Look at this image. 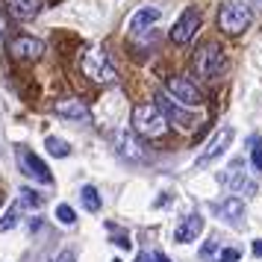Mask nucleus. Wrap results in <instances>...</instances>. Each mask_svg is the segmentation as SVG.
<instances>
[{"instance_id": "12", "label": "nucleus", "mask_w": 262, "mask_h": 262, "mask_svg": "<svg viewBox=\"0 0 262 262\" xmlns=\"http://www.w3.org/2000/svg\"><path fill=\"white\" fill-rule=\"evenodd\" d=\"M224 183L233 189V194H245V198H250V194H256V183L250 177H245V171H242V162H233V165L227 168L224 174Z\"/></svg>"}, {"instance_id": "11", "label": "nucleus", "mask_w": 262, "mask_h": 262, "mask_svg": "<svg viewBox=\"0 0 262 262\" xmlns=\"http://www.w3.org/2000/svg\"><path fill=\"white\" fill-rule=\"evenodd\" d=\"M53 112L59 115V118H68V121H80V124H92V109L85 106L83 100H77V97H65L59 100Z\"/></svg>"}, {"instance_id": "21", "label": "nucleus", "mask_w": 262, "mask_h": 262, "mask_svg": "<svg viewBox=\"0 0 262 262\" xmlns=\"http://www.w3.org/2000/svg\"><path fill=\"white\" fill-rule=\"evenodd\" d=\"M56 218H59V224H65V227H71L74 221H77V212H74L68 203H59L56 206Z\"/></svg>"}, {"instance_id": "19", "label": "nucleus", "mask_w": 262, "mask_h": 262, "mask_svg": "<svg viewBox=\"0 0 262 262\" xmlns=\"http://www.w3.org/2000/svg\"><path fill=\"white\" fill-rule=\"evenodd\" d=\"M18 218H21V203H15V206H9V209L3 212V218H0V233L15 230V227H18Z\"/></svg>"}, {"instance_id": "4", "label": "nucleus", "mask_w": 262, "mask_h": 262, "mask_svg": "<svg viewBox=\"0 0 262 262\" xmlns=\"http://www.w3.org/2000/svg\"><path fill=\"white\" fill-rule=\"evenodd\" d=\"M250 21H253L250 6L238 3V0L224 3V6H221V12H218V27L224 30L227 36H242V33L250 27Z\"/></svg>"}, {"instance_id": "22", "label": "nucleus", "mask_w": 262, "mask_h": 262, "mask_svg": "<svg viewBox=\"0 0 262 262\" xmlns=\"http://www.w3.org/2000/svg\"><path fill=\"white\" fill-rule=\"evenodd\" d=\"M38 206H41V198H38L36 191L21 189V209H38Z\"/></svg>"}, {"instance_id": "18", "label": "nucleus", "mask_w": 262, "mask_h": 262, "mask_svg": "<svg viewBox=\"0 0 262 262\" xmlns=\"http://www.w3.org/2000/svg\"><path fill=\"white\" fill-rule=\"evenodd\" d=\"M80 198H83V206L89 212H100V194H97L95 186H83L80 189Z\"/></svg>"}, {"instance_id": "13", "label": "nucleus", "mask_w": 262, "mask_h": 262, "mask_svg": "<svg viewBox=\"0 0 262 262\" xmlns=\"http://www.w3.org/2000/svg\"><path fill=\"white\" fill-rule=\"evenodd\" d=\"M203 233V215L191 212L183 218V224L174 230V238H177L180 245H189V242H198V236Z\"/></svg>"}, {"instance_id": "30", "label": "nucleus", "mask_w": 262, "mask_h": 262, "mask_svg": "<svg viewBox=\"0 0 262 262\" xmlns=\"http://www.w3.org/2000/svg\"><path fill=\"white\" fill-rule=\"evenodd\" d=\"M139 262H150V253H142V256H139Z\"/></svg>"}, {"instance_id": "8", "label": "nucleus", "mask_w": 262, "mask_h": 262, "mask_svg": "<svg viewBox=\"0 0 262 262\" xmlns=\"http://www.w3.org/2000/svg\"><path fill=\"white\" fill-rule=\"evenodd\" d=\"M198 27H201V12H198L194 6H189V9H183V15L174 21V27H171L168 36H171L174 45H189L191 38H194V33H198Z\"/></svg>"}, {"instance_id": "9", "label": "nucleus", "mask_w": 262, "mask_h": 262, "mask_svg": "<svg viewBox=\"0 0 262 262\" xmlns=\"http://www.w3.org/2000/svg\"><path fill=\"white\" fill-rule=\"evenodd\" d=\"M230 142H233V127H221V130L206 142V147L198 154V168H206L212 159H218V156L230 147Z\"/></svg>"}, {"instance_id": "17", "label": "nucleus", "mask_w": 262, "mask_h": 262, "mask_svg": "<svg viewBox=\"0 0 262 262\" xmlns=\"http://www.w3.org/2000/svg\"><path fill=\"white\" fill-rule=\"evenodd\" d=\"M221 215H224L227 221H238V218L245 215V201L236 198V194H233V198H227V201L221 203Z\"/></svg>"}, {"instance_id": "24", "label": "nucleus", "mask_w": 262, "mask_h": 262, "mask_svg": "<svg viewBox=\"0 0 262 262\" xmlns=\"http://www.w3.org/2000/svg\"><path fill=\"white\" fill-rule=\"evenodd\" d=\"M250 165L262 171V147H253V154H250Z\"/></svg>"}, {"instance_id": "3", "label": "nucleus", "mask_w": 262, "mask_h": 262, "mask_svg": "<svg viewBox=\"0 0 262 262\" xmlns=\"http://www.w3.org/2000/svg\"><path fill=\"white\" fill-rule=\"evenodd\" d=\"M80 68H83V74L85 77H92L95 83H103V85L118 83V71L112 68L106 50H100V48H89L85 50L83 59H80Z\"/></svg>"}, {"instance_id": "25", "label": "nucleus", "mask_w": 262, "mask_h": 262, "mask_svg": "<svg viewBox=\"0 0 262 262\" xmlns=\"http://www.w3.org/2000/svg\"><path fill=\"white\" fill-rule=\"evenodd\" d=\"M215 250H218V238H209V242L203 245V256L209 259V256H215Z\"/></svg>"}, {"instance_id": "14", "label": "nucleus", "mask_w": 262, "mask_h": 262, "mask_svg": "<svg viewBox=\"0 0 262 262\" xmlns=\"http://www.w3.org/2000/svg\"><path fill=\"white\" fill-rule=\"evenodd\" d=\"M159 18H162V12H159L156 6H142V9L130 18V33L139 36V33H144V30H150Z\"/></svg>"}, {"instance_id": "7", "label": "nucleus", "mask_w": 262, "mask_h": 262, "mask_svg": "<svg viewBox=\"0 0 262 262\" xmlns=\"http://www.w3.org/2000/svg\"><path fill=\"white\" fill-rule=\"evenodd\" d=\"M15 156H18V168L24 171L27 177H33V180H38V183H45V186H50L53 183V174L48 171V165L38 159L30 147H24V144H18L15 147Z\"/></svg>"}, {"instance_id": "27", "label": "nucleus", "mask_w": 262, "mask_h": 262, "mask_svg": "<svg viewBox=\"0 0 262 262\" xmlns=\"http://www.w3.org/2000/svg\"><path fill=\"white\" fill-rule=\"evenodd\" d=\"M56 262H77V256H74L71 250H62L59 256H56Z\"/></svg>"}, {"instance_id": "31", "label": "nucleus", "mask_w": 262, "mask_h": 262, "mask_svg": "<svg viewBox=\"0 0 262 262\" xmlns=\"http://www.w3.org/2000/svg\"><path fill=\"white\" fill-rule=\"evenodd\" d=\"M250 6H256V9H262V0H250Z\"/></svg>"}, {"instance_id": "26", "label": "nucleus", "mask_w": 262, "mask_h": 262, "mask_svg": "<svg viewBox=\"0 0 262 262\" xmlns=\"http://www.w3.org/2000/svg\"><path fill=\"white\" fill-rule=\"evenodd\" d=\"M115 245H118V248H127V250L133 248V242H130V236H127V233H118V236H115Z\"/></svg>"}, {"instance_id": "28", "label": "nucleus", "mask_w": 262, "mask_h": 262, "mask_svg": "<svg viewBox=\"0 0 262 262\" xmlns=\"http://www.w3.org/2000/svg\"><path fill=\"white\" fill-rule=\"evenodd\" d=\"M253 256H262V238H256V242H253Z\"/></svg>"}, {"instance_id": "2", "label": "nucleus", "mask_w": 262, "mask_h": 262, "mask_svg": "<svg viewBox=\"0 0 262 262\" xmlns=\"http://www.w3.org/2000/svg\"><path fill=\"white\" fill-rule=\"evenodd\" d=\"M224 50H221V45H215V41H206V45H201L198 48V53H194V59H191V68H194V74L198 77H203V80H218L221 77V71H224Z\"/></svg>"}, {"instance_id": "10", "label": "nucleus", "mask_w": 262, "mask_h": 262, "mask_svg": "<svg viewBox=\"0 0 262 262\" xmlns=\"http://www.w3.org/2000/svg\"><path fill=\"white\" fill-rule=\"evenodd\" d=\"M9 53L15 59H24V62H36L41 59L45 53V41L41 38H33V36H15L9 41Z\"/></svg>"}, {"instance_id": "20", "label": "nucleus", "mask_w": 262, "mask_h": 262, "mask_svg": "<svg viewBox=\"0 0 262 262\" xmlns=\"http://www.w3.org/2000/svg\"><path fill=\"white\" fill-rule=\"evenodd\" d=\"M45 147H48V154H50V156H59V159L71 154L68 142H65V139H56V136H48V139H45Z\"/></svg>"}, {"instance_id": "32", "label": "nucleus", "mask_w": 262, "mask_h": 262, "mask_svg": "<svg viewBox=\"0 0 262 262\" xmlns=\"http://www.w3.org/2000/svg\"><path fill=\"white\" fill-rule=\"evenodd\" d=\"M112 262H121V259H112Z\"/></svg>"}, {"instance_id": "5", "label": "nucleus", "mask_w": 262, "mask_h": 262, "mask_svg": "<svg viewBox=\"0 0 262 262\" xmlns=\"http://www.w3.org/2000/svg\"><path fill=\"white\" fill-rule=\"evenodd\" d=\"M156 106L162 109V115L168 118V124H177L180 130H194L198 127V115L186 112L183 103H177L168 92H156Z\"/></svg>"}, {"instance_id": "29", "label": "nucleus", "mask_w": 262, "mask_h": 262, "mask_svg": "<svg viewBox=\"0 0 262 262\" xmlns=\"http://www.w3.org/2000/svg\"><path fill=\"white\" fill-rule=\"evenodd\" d=\"M154 262H171V259H168L165 253H154Z\"/></svg>"}, {"instance_id": "16", "label": "nucleus", "mask_w": 262, "mask_h": 262, "mask_svg": "<svg viewBox=\"0 0 262 262\" xmlns=\"http://www.w3.org/2000/svg\"><path fill=\"white\" fill-rule=\"evenodd\" d=\"M115 142H118L121 156H127V159H142V150H139V144H136V139H133L130 133H118Z\"/></svg>"}, {"instance_id": "1", "label": "nucleus", "mask_w": 262, "mask_h": 262, "mask_svg": "<svg viewBox=\"0 0 262 262\" xmlns=\"http://www.w3.org/2000/svg\"><path fill=\"white\" fill-rule=\"evenodd\" d=\"M133 130L144 139H162L168 133V118L156 103H136L133 106Z\"/></svg>"}, {"instance_id": "6", "label": "nucleus", "mask_w": 262, "mask_h": 262, "mask_svg": "<svg viewBox=\"0 0 262 262\" xmlns=\"http://www.w3.org/2000/svg\"><path fill=\"white\" fill-rule=\"evenodd\" d=\"M165 92L174 97L177 103H183V106H189V109H198L203 103V95L198 92V85L191 83L189 77H168Z\"/></svg>"}, {"instance_id": "15", "label": "nucleus", "mask_w": 262, "mask_h": 262, "mask_svg": "<svg viewBox=\"0 0 262 262\" xmlns=\"http://www.w3.org/2000/svg\"><path fill=\"white\" fill-rule=\"evenodd\" d=\"M6 9L18 21H33L41 12V0H6Z\"/></svg>"}, {"instance_id": "23", "label": "nucleus", "mask_w": 262, "mask_h": 262, "mask_svg": "<svg viewBox=\"0 0 262 262\" xmlns=\"http://www.w3.org/2000/svg\"><path fill=\"white\" fill-rule=\"evenodd\" d=\"M238 253L236 248H224V250H218V262H238Z\"/></svg>"}]
</instances>
